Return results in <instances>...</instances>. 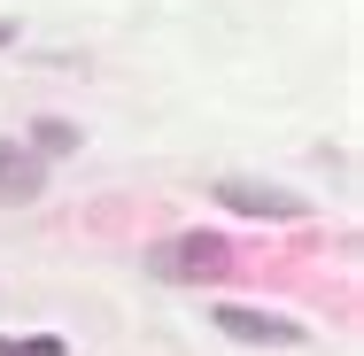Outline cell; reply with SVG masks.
Returning a JSON list of instances; mask_svg holds the SVG:
<instances>
[{"mask_svg":"<svg viewBox=\"0 0 364 356\" xmlns=\"http://www.w3.org/2000/svg\"><path fill=\"white\" fill-rule=\"evenodd\" d=\"M225 264H232V256H225L218 232H171V240L147 248V271L171 279V286H202V279H218Z\"/></svg>","mask_w":364,"mask_h":356,"instance_id":"6da1fadb","label":"cell"},{"mask_svg":"<svg viewBox=\"0 0 364 356\" xmlns=\"http://www.w3.org/2000/svg\"><path fill=\"white\" fill-rule=\"evenodd\" d=\"M218 333L248 341V349H302V341H310L294 318H279V310H248V302H218Z\"/></svg>","mask_w":364,"mask_h":356,"instance_id":"7a4b0ae2","label":"cell"},{"mask_svg":"<svg viewBox=\"0 0 364 356\" xmlns=\"http://www.w3.org/2000/svg\"><path fill=\"white\" fill-rule=\"evenodd\" d=\"M218 210H240V217H272V225H287L302 217L310 202L287 194V186H264V178H218Z\"/></svg>","mask_w":364,"mask_h":356,"instance_id":"3957f363","label":"cell"},{"mask_svg":"<svg viewBox=\"0 0 364 356\" xmlns=\"http://www.w3.org/2000/svg\"><path fill=\"white\" fill-rule=\"evenodd\" d=\"M39 186H47V163H39L31 147L0 140V210H16V202H31Z\"/></svg>","mask_w":364,"mask_h":356,"instance_id":"277c9868","label":"cell"},{"mask_svg":"<svg viewBox=\"0 0 364 356\" xmlns=\"http://www.w3.org/2000/svg\"><path fill=\"white\" fill-rule=\"evenodd\" d=\"M31 140H39V155H70V147H77V132L63 124V117H39V124H31Z\"/></svg>","mask_w":364,"mask_h":356,"instance_id":"5b68a950","label":"cell"},{"mask_svg":"<svg viewBox=\"0 0 364 356\" xmlns=\"http://www.w3.org/2000/svg\"><path fill=\"white\" fill-rule=\"evenodd\" d=\"M0 356H63V341H0Z\"/></svg>","mask_w":364,"mask_h":356,"instance_id":"8992f818","label":"cell"},{"mask_svg":"<svg viewBox=\"0 0 364 356\" xmlns=\"http://www.w3.org/2000/svg\"><path fill=\"white\" fill-rule=\"evenodd\" d=\"M0 47H16V23H8V16H0Z\"/></svg>","mask_w":364,"mask_h":356,"instance_id":"52a82bcc","label":"cell"}]
</instances>
